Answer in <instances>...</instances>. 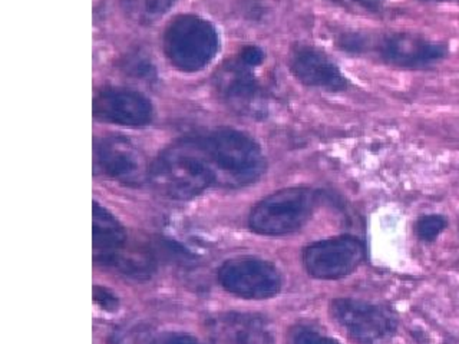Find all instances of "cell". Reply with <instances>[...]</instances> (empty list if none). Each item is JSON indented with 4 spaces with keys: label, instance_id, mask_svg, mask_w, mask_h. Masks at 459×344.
I'll list each match as a JSON object with an SVG mask.
<instances>
[{
    "label": "cell",
    "instance_id": "cell-1",
    "mask_svg": "<svg viewBox=\"0 0 459 344\" xmlns=\"http://www.w3.org/2000/svg\"><path fill=\"white\" fill-rule=\"evenodd\" d=\"M148 169L155 190L172 200H190L217 185L214 171L198 138L174 143Z\"/></svg>",
    "mask_w": 459,
    "mask_h": 344
},
{
    "label": "cell",
    "instance_id": "cell-2",
    "mask_svg": "<svg viewBox=\"0 0 459 344\" xmlns=\"http://www.w3.org/2000/svg\"><path fill=\"white\" fill-rule=\"evenodd\" d=\"M217 185L241 186L257 181L265 168L262 150L246 133L220 129L198 138Z\"/></svg>",
    "mask_w": 459,
    "mask_h": 344
},
{
    "label": "cell",
    "instance_id": "cell-3",
    "mask_svg": "<svg viewBox=\"0 0 459 344\" xmlns=\"http://www.w3.org/2000/svg\"><path fill=\"white\" fill-rule=\"evenodd\" d=\"M164 50L176 68L186 72L205 68L219 50V35L204 19L186 14L169 23L164 33Z\"/></svg>",
    "mask_w": 459,
    "mask_h": 344
},
{
    "label": "cell",
    "instance_id": "cell-4",
    "mask_svg": "<svg viewBox=\"0 0 459 344\" xmlns=\"http://www.w3.org/2000/svg\"><path fill=\"white\" fill-rule=\"evenodd\" d=\"M315 191L305 186L286 188L260 201L250 214V227L264 236H283L305 226L315 211Z\"/></svg>",
    "mask_w": 459,
    "mask_h": 344
},
{
    "label": "cell",
    "instance_id": "cell-5",
    "mask_svg": "<svg viewBox=\"0 0 459 344\" xmlns=\"http://www.w3.org/2000/svg\"><path fill=\"white\" fill-rule=\"evenodd\" d=\"M93 257L100 264L114 267L131 276L150 274L154 267L151 255L129 250L128 236L111 212L93 205Z\"/></svg>",
    "mask_w": 459,
    "mask_h": 344
},
{
    "label": "cell",
    "instance_id": "cell-6",
    "mask_svg": "<svg viewBox=\"0 0 459 344\" xmlns=\"http://www.w3.org/2000/svg\"><path fill=\"white\" fill-rule=\"evenodd\" d=\"M330 312L334 322L358 343H380L387 340L396 330L394 315L386 308L368 301L337 298L332 303Z\"/></svg>",
    "mask_w": 459,
    "mask_h": 344
},
{
    "label": "cell",
    "instance_id": "cell-7",
    "mask_svg": "<svg viewBox=\"0 0 459 344\" xmlns=\"http://www.w3.org/2000/svg\"><path fill=\"white\" fill-rule=\"evenodd\" d=\"M219 280L230 293L250 300L273 297L281 288L276 267L255 258L230 260L220 269Z\"/></svg>",
    "mask_w": 459,
    "mask_h": 344
},
{
    "label": "cell",
    "instance_id": "cell-8",
    "mask_svg": "<svg viewBox=\"0 0 459 344\" xmlns=\"http://www.w3.org/2000/svg\"><path fill=\"white\" fill-rule=\"evenodd\" d=\"M365 255L362 243L351 236L320 241L306 248L305 267L310 276L319 280H337L358 269Z\"/></svg>",
    "mask_w": 459,
    "mask_h": 344
},
{
    "label": "cell",
    "instance_id": "cell-9",
    "mask_svg": "<svg viewBox=\"0 0 459 344\" xmlns=\"http://www.w3.org/2000/svg\"><path fill=\"white\" fill-rule=\"evenodd\" d=\"M93 115L118 125L143 126L152 119V107L135 90L105 88L93 99Z\"/></svg>",
    "mask_w": 459,
    "mask_h": 344
},
{
    "label": "cell",
    "instance_id": "cell-10",
    "mask_svg": "<svg viewBox=\"0 0 459 344\" xmlns=\"http://www.w3.org/2000/svg\"><path fill=\"white\" fill-rule=\"evenodd\" d=\"M95 152L102 171L121 183H141L150 172L141 150L124 136H105L98 142Z\"/></svg>",
    "mask_w": 459,
    "mask_h": 344
},
{
    "label": "cell",
    "instance_id": "cell-11",
    "mask_svg": "<svg viewBox=\"0 0 459 344\" xmlns=\"http://www.w3.org/2000/svg\"><path fill=\"white\" fill-rule=\"evenodd\" d=\"M379 55L387 64L399 68H423L439 61L446 55V47L429 42L420 36L394 33L385 38L377 47Z\"/></svg>",
    "mask_w": 459,
    "mask_h": 344
},
{
    "label": "cell",
    "instance_id": "cell-12",
    "mask_svg": "<svg viewBox=\"0 0 459 344\" xmlns=\"http://www.w3.org/2000/svg\"><path fill=\"white\" fill-rule=\"evenodd\" d=\"M290 69L293 75L307 86L329 90L348 88V81L341 69L326 55L312 47H296L291 50Z\"/></svg>",
    "mask_w": 459,
    "mask_h": 344
},
{
    "label": "cell",
    "instance_id": "cell-13",
    "mask_svg": "<svg viewBox=\"0 0 459 344\" xmlns=\"http://www.w3.org/2000/svg\"><path fill=\"white\" fill-rule=\"evenodd\" d=\"M205 329L212 344H269L272 333L257 315L238 313L215 315Z\"/></svg>",
    "mask_w": 459,
    "mask_h": 344
},
{
    "label": "cell",
    "instance_id": "cell-14",
    "mask_svg": "<svg viewBox=\"0 0 459 344\" xmlns=\"http://www.w3.org/2000/svg\"><path fill=\"white\" fill-rule=\"evenodd\" d=\"M219 90L230 104L246 109L257 98L258 85L244 64H231L219 76Z\"/></svg>",
    "mask_w": 459,
    "mask_h": 344
},
{
    "label": "cell",
    "instance_id": "cell-15",
    "mask_svg": "<svg viewBox=\"0 0 459 344\" xmlns=\"http://www.w3.org/2000/svg\"><path fill=\"white\" fill-rule=\"evenodd\" d=\"M176 0H122V9L131 21L151 25L169 11Z\"/></svg>",
    "mask_w": 459,
    "mask_h": 344
},
{
    "label": "cell",
    "instance_id": "cell-16",
    "mask_svg": "<svg viewBox=\"0 0 459 344\" xmlns=\"http://www.w3.org/2000/svg\"><path fill=\"white\" fill-rule=\"evenodd\" d=\"M445 227L446 219L441 215H427L416 222V236L423 241H434L444 231Z\"/></svg>",
    "mask_w": 459,
    "mask_h": 344
},
{
    "label": "cell",
    "instance_id": "cell-17",
    "mask_svg": "<svg viewBox=\"0 0 459 344\" xmlns=\"http://www.w3.org/2000/svg\"><path fill=\"white\" fill-rule=\"evenodd\" d=\"M291 344H337L329 337L323 336L312 327L300 326L291 331Z\"/></svg>",
    "mask_w": 459,
    "mask_h": 344
},
{
    "label": "cell",
    "instance_id": "cell-18",
    "mask_svg": "<svg viewBox=\"0 0 459 344\" xmlns=\"http://www.w3.org/2000/svg\"><path fill=\"white\" fill-rule=\"evenodd\" d=\"M124 71L128 72L136 78H151L154 73L152 64L148 61L147 57L141 55H133V56L126 57V64L122 66Z\"/></svg>",
    "mask_w": 459,
    "mask_h": 344
},
{
    "label": "cell",
    "instance_id": "cell-19",
    "mask_svg": "<svg viewBox=\"0 0 459 344\" xmlns=\"http://www.w3.org/2000/svg\"><path fill=\"white\" fill-rule=\"evenodd\" d=\"M264 61V52L257 47H246L240 52V62L246 66H257Z\"/></svg>",
    "mask_w": 459,
    "mask_h": 344
},
{
    "label": "cell",
    "instance_id": "cell-20",
    "mask_svg": "<svg viewBox=\"0 0 459 344\" xmlns=\"http://www.w3.org/2000/svg\"><path fill=\"white\" fill-rule=\"evenodd\" d=\"M95 300H97L100 307L105 308V310H114V307H117V298L111 296L109 291L105 290V288H100V287L95 288Z\"/></svg>",
    "mask_w": 459,
    "mask_h": 344
},
{
    "label": "cell",
    "instance_id": "cell-21",
    "mask_svg": "<svg viewBox=\"0 0 459 344\" xmlns=\"http://www.w3.org/2000/svg\"><path fill=\"white\" fill-rule=\"evenodd\" d=\"M152 344H200L195 339L184 334H169V336L160 337Z\"/></svg>",
    "mask_w": 459,
    "mask_h": 344
},
{
    "label": "cell",
    "instance_id": "cell-22",
    "mask_svg": "<svg viewBox=\"0 0 459 344\" xmlns=\"http://www.w3.org/2000/svg\"><path fill=\"white\" fill-rule=\"evenodd\" d=\"M425 2H444V0H425Z\"/></svg>",
    "mask_w": 459,
    "mask_h": 344
}]
</instances>
